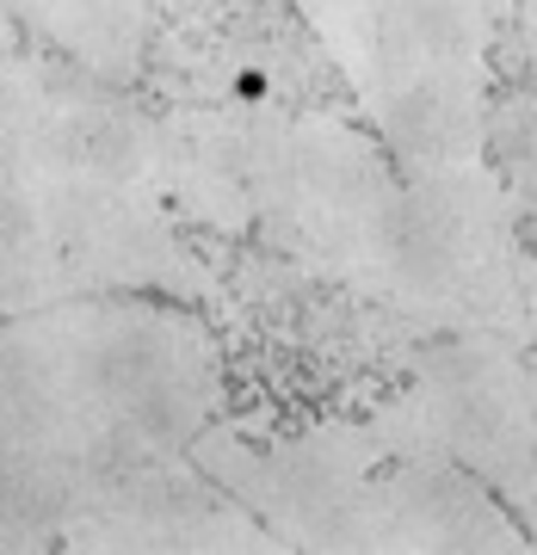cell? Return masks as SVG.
<instances>
[{
	"instance_id": "4",
	"label": "cell",
	"mask_w": 537,
	"mask_h": 555,
	"mask_svg": "<svg viewBox=\"0 0 537 555\" xmlns=\"http://www.w3.org/2000/svg\"><path fill=\"white\" fill-rule=\"evenodd\" d=\"M378 297L445 334L495 327L525 339V254L513 198L488 173V160L401 179Z\"/></svg>"
},
{
	"instance_id": "3",
	"label": "cell",
	"mask_w": 537,
	"mask_h": 555,
	"mask_svg": "<svg viewBox=\"0 0 537 555\" xmlns=\"http://www.w3.org/2000/svg\"><path fill=\"white\" fill-rule=\"evenodd\" d=\"M235 198L241 229H259L279 254L378 297L401 210L396 160L378 142L309 112H235Z\"/></svg>"
},
{
	"instance_id": "2",
	"label": "cell",
	"mask_w": 537,
	"mask_h": 555,
	"mask_svg": "<svg viewBox=\"0 0 537 555\" xmlns=\"http://www.w3.org/2000/svg\"><path fill=\"white\" fill-rule=\"evenodd\" d=\"M192 463L279 537V550H532L525 525L420 426L408 396L383 401L371 420H334L291 438H241L204 426L192 438Z\"/></svg>"
},
{
	"instance_id": "8",
	"label": "cell",
	"mask_w": 537,
	"mask_h": 555,
	"mask_svg": "<svg viewBox=\"0 0 537 555\" xmlns=\"http://www.w3.org/2000/svg\"><path fill=\"white\" fill-rule=\"evenodd\" d=\"M525 525L537 531V352H532V488H525Z\"/></svg>"
},
{
	"instance_id": "7",
	"label": "cell",
	"mask_w": 537,
	"mask_h": 555,
	"mask_svg": "<svg viewBox=\"0 0 537 555\" xmlns=\"http://www.w3.org/2000/svg\"><path fill=\"white\" fill-rule=\"evenodd\" d=\"M13 25L38 31L50 50L87 68L100 80H130L142 62V31H149V0H0Z\"/></svg>"
},
{
	"instance_id": "6",
	"label": "cell",
	"mask_w": 537,
	"mask_h": 555,
	"mask_svg": "<svg viewBox=\"0 0 537 555\" xmlns=\"http://www.w3.org/2000/svg\"><path fill=\"white\" fill-rule=\"evenodd\" d=\"M62 550H279V537L266 531L247 506H241L222 481H210L186 456H161L142 469L87 488V494L62 513L56 531Z\"/></svg>"
},
{
	"instance_id": "10",
	"label": "cell",
	"mask_w": 537,
	"mask_h": 555,
	"mask_svg": "<svg viewBox=\"0 0 537 555\" xmlns=\"http://www.w3.org/2000/svg\"><path fill=\"white\" fill-rule=\"evenodd\" d=\"M13 38H20V25H13V13L0 7V50H13Z\"/></svg>"
},
{
	"instance_id": "1",
	"label": "cell",
	"mask_w": 537,
	"mask_h": 555,
	"mask_svg": "<svg viewBox=\"0 0 537 555\" xmlns=\"http://www.w3.org/2000/svg\"><path fill=\"white\" fill-rule=\"evenodd\" d=\"M217 408V352L192 315L68 297L0 315V550L56 543L87 488L186 456Z\"/></svg>"
},
{
	"instance_id": "5",
	"label": "cell",
	"mask_w": 537,
	"mask_h": 555,
	"mask_svg": "<svg viewBox=\"0 0 537 555\" xmlns=\"http://www.w3.org/2000/svg\"><path fill=\"white\" fill-rule=\"evenodd\" d=\"M414 401L420 426L482 476L500 500L525 513L532 488V346L519 334L470 327L445 334L414 358Z\"/></svg>"
},
{
	"instance_id": "9",
	"label": "cell",
	"mask_w": 537,
	"mask_h": 555,
	"mask_svg": "<svg viewBox=\"0 0 537 555\" xmlns=\"http://www.w3.org/2000/svg\"><path fill=\"white\" fill-rule=\"evenodd\" d=\"M519 20H525V56H532V68H537V0L519 7Z\"/></svg>"
}]
</instances>
